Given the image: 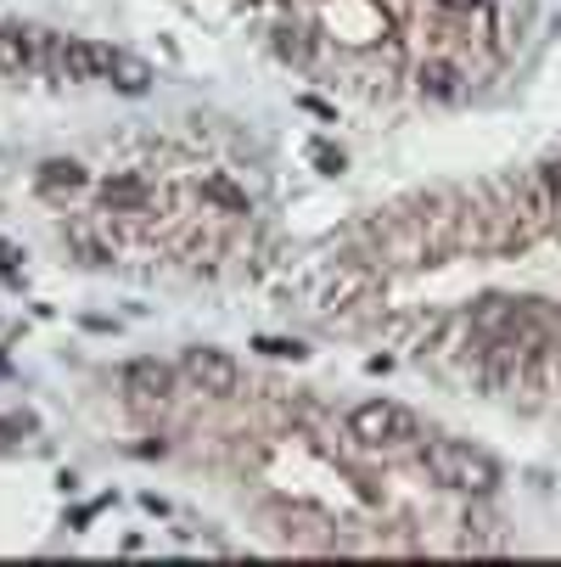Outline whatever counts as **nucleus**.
<instances>
[{
    "mask_svg": "<svg viewBox=\"0 0 561 567\" xmlns=\"http://www.w3.org/2000/svg\"><path fill=\"white\" fill-rule=\"evenodd\" d=\"M421 461H427L433 484L460 489V495H494V484H500V466L460 439H427L421 444Z\"/></svg>",
    "mask_w": 561,
    "mask_h": 567,
    "instance_id": "obj_1",
    "label": "nucleus"
},
{
    "mask_svg": "<svg viewBox=\"0 0 561 567\" xmlns=\"http://www.w3.org/2000/svg\"><path fill=\"white\" fill-rule=\"evenodd\" d=\"M348 433L359 444H370V450H399V444L415 439V416L404 405H393V399H370V405H359L348 416Z\"/></svg>",
    "mask_w": 561,
    "mask_h": 567,
    "instance_id": "obj_2",
    "label": "nucleus"
},
{
    "mask_svg": "<svg viewBox=\"0 0 561 567\" xmlns=\"http://www.w3.org/2000/svg\"><path fill=\"white\" fill-rule=\"evenodd\" d=\"M51 63L62 79H102V73H113V63H118V52L113 45H96V39H51Z\"/></svg>",
    "mask_w": 561,
    "mask_h": 567,
    "instance_id": "obj_3",
    "label": "nucleus"
},
{
    "mask_svg": "<svg viewBox=\"0 0 561 567\" xmlns=\"http://www.w3.org/2000/svg\"><path fill=\"white\" fill-rule=\"evenodd\" d=\"M180 371L192 376V383L203 388V394H230L237 388V360H230L225 349H185V360H180Z\"/></svg>",
    "mask_w": 561,
    "mask_h": 567,
    "instance_id": "obj_4",
    "label": "nucleus"
},
{
    "mask_svg": "<svg viewBox=\"0 0 561 567\" xmlns=\"http://www.w3.org/2000/svg\"><path fill=\"white\" fill-rule=\"evenodd\" d=\"M0 57H7V68H39L45 57H51V34L7 23V29H0Z\"/></svg>",
    "mask_w": 561,
    "mask_h": 567,
    "instance_id": "obj_5",
    "label": "nucleus"
},
{
    "mask_svg": "<svg viewBox=\"0 0 561 567\" xmlns=\"http://www.w3.org/2000/svg\"><path fill=\"white\" fill-rule=\"evenodd\" d=\"M169 383H174V371L163 360H129L124 365V394H135V399H163Z\"/></svg>",
    "mask_w": 561,
    "mask_h": 567,
    "instance_id": "obj_6",
    "label": "nucleus"
},
{
    "mask_svg": "<svg viewBox=\"0 0 561 567\" xmlns=\"http://www.w3.org/2000/svg\"><path fill=\"white\" fill-rule=\"evenodd\" d=\"M421 90H427V97H444V102L460 97V68L444 63V57L438 63H421Z\"/></svg>",
    "mask_w": 561,
    "mask_h": 567,
    "instance_id": "obj_7",
    "label": "nucleus"
},
{
    "mask_svg": "<svg viewBox=\"0 0 561 567\" xmlns=\"http://www.w3.org/2000/svg\"><path fill=\"white\" fill-rule=\"evenodd\" d=\"M39 185H45V192H62V185H68V192H79L84 169L73 158H51V163H39Z\"/></svg>",
    "mask_w": 561,
    "mask_h": 567,
    "instance_id": "obj_8",
    "label": "nucleus"
},
{
    "mask_svg": "<svg viewBox=\"0 0 561 567\" xmlns=\"http://www.w3.org/2000/svg\"><path fill=\"white\" fill-rule=\"evenodd\" d=\"M113 73H118V90H129V97H140V90H147V79H152V68H147V63H135L129 52H118Z\"/></svg>",
    "mask_w": 561,
    "mask_h": 567,
    "instance_id": "obj_9",
    "label": "nucleus"
},
{
    "mask_svg": "<svg viewBox=\"0 0 561 567\" xmlns=\"http://www.w3.org/2000/svg\"><path fill=\"white\" fill-rule=\"evenodd\" d=\"M275 45H280V57H298V63L309 57V39H304V29H280V34H275Z\"/></svg>",
    "mask_w": 561,
    "mask_h": 567,
    "instance_id": "obj_10",
    "label": "nucleus"
},
{
    "mask_svg": "<svg viewBox=\"0 0 561 567\" xmlns=\"http://www.w3.org/2000/svg\"><path fill=\"white\" fill-rule=\"evenodd\" d=\"M539 185H545L550 208H561V163H545V169H539Z\"/></svg>",
    "mask_w": 561,
    "mask_h": 567,
    "instance_id": "obj_11",
    "label": "nucleus"
},
{
    "mask_svg": "<svg viewBox=\"0 0 561 567\" xmlns=\"http://www.w3.org/2000/svg\"><path fill=\"white\" fill-rule=\"evenodd\" d=\"M203 192H208V197H219L225 208H248V197H242V192H230V185H225V180H208V185H203Z\"/></svg>",
    "mask_w": 561,
    "mask_h": 567,
    "instance_id": "obj_12",
    "label": "nucleus"
},
{
    "mask_svg": "<svg viewBox=\"0 0 561 567\" xmlns=\"http://www.w3.org/2000/svg\"><path fill=\"white\" fill-rule=\"evenodd\" d=\"M140 197H147V192H140L135 180H118V185H107V203H124V208H129V203H140Z\"/></svg>",
    "mask_w": 561,
    "mask_h": 567,
    "instance_id": "obj_13",
    "label": "nucleus"
},
{
    "mask_svg": "<svg viewBox=\"0 0 561 567\" xmlns=\"http://www.w3.org/2000/svg\"><path fill=\"white\" fill-rule=\"evenodd\" d=\"M259 349H264V354H280V360H287V354L298 360V354H304L298 343H275V338H259Z\"/></svg>",
    "mask_w": 561,
    "mask_h": 567,
    "instance_id": "obj_14",
    "label": "nucleus"
},
{
    "mask_svg": "<svg viewBox=\"0 0 561 567\" xmlns=\"http://www.w3.org/2000/svg\"><path fill=\"white\" fill-rule=\"evenodd\" d=\"M314 163H320V169H332V174H337V169H343V158H337V152H332V147H314Z\"/></svg>",
    "mask_w": 561,
    "mask_h": 567,
    "instance_id": "obj_15",
    "label": "nucleus"
},
{
    "mask_svg": "<svg viewBox=\"0 0 561 567\" xmlns=\"http://www.w3.org/2000/svg\"><path fill=\"white\" fill-rule=\"evenodd\" d=\"M444 12H472V7H483V0H438Z\"/></svg>",
    "mask_w": 561,
    "mask_h": 567,
    "instance_id": "obj_16",
    "label": "nucleus"
}]
</instances>
